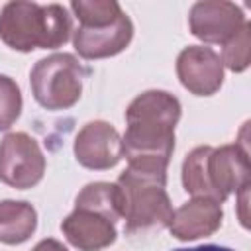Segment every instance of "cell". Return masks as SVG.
Returning <instances> with one entry per match:
<instances>
[{"instance_id":"cell-1","label":"cell","mask_w":251,"mask_h":251,"mask_svg":"<svg viewBox=\"0 0 251 251\" xmlns=\"http://www.w3.org/2000/svg\"><path fill=\"white\" fill-rule=\"evenodd\" d=\"M180 102L165 90H147L126 110L122 149L127 163L147 161L169 165L175 151V127L180 120Z\"/></svg>"},{"instance_id":"cell-2","label":"cell","mask_w":251,"mask_h":251,"mask_svg":"<svg viewBox=\"0 0 251 251\" xmlns=\"http://www.w3.org/2000/svg\"><path fill=\"white\" fill-rule=\"evenodd\" d=\"M73 22L61 4L14 0L0 10V39L16 51L57 49L71 39Z\"/></svg>"},{"instance_id":"cell-3","label":"cell","mask_w":251,"mask_h":251,"mask_svg":"<svg viewBox=\"0 0 251 251\" xmlns=\"http://www.w3.org/2000/svg\"><path fill=\"white\" fill-rule=\"evenodd\" d=\"M167 167L163 163L135 161L120 175L118 186L124 192L126 231L135 233L151 227H165L173 218L167 186Z\"/></svg>"},{"instance_id":"cell-4","label":"cell","mask_w":251,"mask_h":251,"mask_svg":"<svg viewBox=\"0 0 251 251\" xmlns=\"http://www.w3.org/2000/svg\"><path fill=\"white\" fill-rule=\"evenodd\" d=\"M86 75L88 71L71 53L39 59L29 73L33 98L47 110H67L78 102Z\"/></svg>"},{"instance_id":"cell-5","label":"cell","mask_w":251,"mask_h":251,"mask_svg":"<svg viewBox=\"0 0 251 251\" xmlns=\"http://www.w3.org/2000/svg\"><path fill=\"white\" fill-rule=\"evenodd\" d=\"M45 157L39 143L24 133L12 131L0 141V180L12 188L25 190L41 182Z\"/></svg>"},{"instance_id":"cell-6","label":"cell","mask_w":251,"mask_h":251,"mask_svg":"<svg viewBox=\"0 0 251 251\" xmlns=\"http://www.w3.org/2000/svg\"><path fill=\"white\" fill-rule=\"evenodd\" d=\"M206 173L220 204L231 192H245L251 184V163L247 149L239 143L212 147L206 159Z\"/></svg>"},{"instance_id":"cell-7","label":"cell","mask_w":251,"mask_h":251,"mask_svg":"<svg viewBox=\"0 0 251 251\" xmlns=\"http://www.w3.org/2000/svg\"><path fill=\"white\" fill-rule=\"evenodd\" d=\"M245 24L243 10L227 0H200L192 4L188 14L192 35L204 43L226 45Z\"/></svg>"},{"instance_id":"cell-8","label":"cell","mask_w":251,"mask_h":251,"mask_svg":"<svg viewBox=\"0 0 251 251\" xmlns=\"http://www.w3.org/2000/svg\"><path fill=\"white\" fill-rule=\"evenodd\" d=\"M73 149L76 161L92 171L112 169L124 157L122 137L118 129L104 120H94L82 126V129L75 137Z\"/></svg>"},{"instance_id":"cell-9","label":"cell","mask_w":251,"mask_h":251,"mask_svg":"<svg viewBox=\"0 0 251 251\" xmlns=\"http://www.w3.org/2000/svg\"><path fill=\"white\" fill-rule=\"evenodd\" d=\"M180 84L196 96H212L224 82V65L212 47L188 45L176 57Z\"/></svg>"},{"instance_id":"cell-10","label":"cell","mask_w":251,"mask_h":251,"mask_svg":"<svg viewBox=\"0 0 251 251\" xmlns=\"http://www.w3.org/2000/svg\"><path fill=\"white\" fill-rule=\"evenodd\" d=\"M133 37V24L124 12L118 20L104 25H78L73 31V45L84 59H104L122 53Z\"/></svg>"},{"instance_id":"cell-11","label":"cell","mask_w":251,"mask_h":251,"mask_svg":"<svg viewBox=\"0 0 251 251\" xmlns=\"http://www.w3.org/2000/svg\"><path fill=\"white\" fill-rule=\"evenodd\" d=\"M222 204L212 198H192L173 212L169 231L180 241H194L216 233L222 226Z\"/></svg>"},{"instance_id":"cell-12","label":"cell","mask_w":251,"mask_h":251,"mask_svg":"<svg viewBox=\"0 0 251 251\" xmlns=\"http://www.w3.org/2000/svg\"><path fill=\"white\" fill-rule=\"evenodd\" d=\"M67 241L78 251H100L116 241V226L106 216L92 210L75 208L61 224Z\"/></svg>"},{"instance_id":"cell-13","label":"cell","mask_w":251,"mask_h":251,"mask_svg":"<svg viewBox=\"0 0 251 251\" xmlns=\"http://www.w3.org/2000/svg\"><path fill=\"white\" fill-rule=\"evenodd\" d=\"M37 227V212L24 200L0 202V241L6 245H20L27 241Z\"/></svg>"},{"instance_id":"cell-14","label":"cell","mask_w":251,"mask_h":251,"mask_svg":"<svg viewBox=\"0 0 251 251\" xmlns=\"http://www.w3.org/2000/svg\"><path fill=\"white\" fill-rule=\"evenodd\" d=\"M124 192L118 182H90L78 192L75 200V208L92 210L106 216L114 224L124 218Z\"/></svg>"},{"instance_id":"cell-15","label":"cell","mask_w":251,"mask_h":251,"mask_svg":"<svg viewBox=\"0 0 251 251\" xmlns=\"http://www.w3.org/2000/svg\"><path fill=\"white\" fill-rule=\"evenodd\" d=\"M210 149H212L210 145H200V147L192 149L182 161V186L194 198L216 200L214 190L208 180V173H206V159H208Z\"/></svg>"},{"instance_id":"cell-16","label":"cell","mask_w":251,"mask_h":251,"mask_svg":"<svg viewBox=\"0 0 251 251\" xmlns=\"http://www.w3.org/2000/svg\"><path fill=\"white\" fill-rule=\"evenodd\" d=\"M71 10L80 25H104L118 20L124 10L116 0H78L71 2Z\"/></svg>"},{"instance_id":"cell-17","label":"cell","mask_w":251,"mask_h":251,"mask_svg":"<svg viewBox=\"0 0 251 251\" xmlns=\"http://www.w3.org/2000/svg\"><path fill=\"white\" fill-rule=\"evenodd\" d=\"M251 63V24L247 22L226 45L222 65H226L233 73H241Z\"/></svg>"},{"instance_id":"cell-18","label":"cell","mask_w":251,"mask_h":251,"mask_svg":"<svg viewBox=\"0 0 251 251\" xmlns=\"http://www.w3.org/2000/svg\"><path fill=\"white\" fill-rule=\"evenodd\" d=\"M22 114V92L14 78L0 75V131L12 127Z\"/></svg>"},{"instance_id":"cell-19","label":"cell","mask_w":251,"mask_h":251,"mask_svg":"<svg viewBox=\"0 0 251 251\" xmlns=\"http://www.w3.org/2000/svg\"><path fill=\"white\" fill-rule=\"evenodd\" d=\"M31 251H69V249L57 239H41Z\"/></svg>"},{"instance_id":"cell-20","label":"cell","mask_w":251,"mask_h":251,"mask_svg":"<svg viewBox=\"0 0 251 251\" xmlns=\"http://www.w3.org/2000/svg\"><path fill=\"white\" fill-rule=\"evenodd\" d=\"M175 251H233L229 247H222V245H198V247H190V249H175Z\"/></svg>"}]
</instances>
